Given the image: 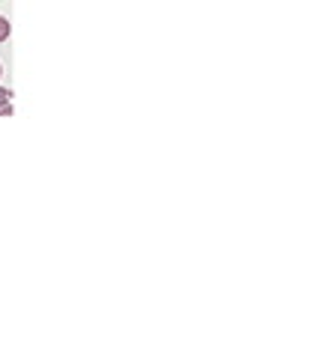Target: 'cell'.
<instances>
[{
  "label": "cell",
  "mask_w": 319,
  "mask_h": 357,
  "mask_svg": "<svg viewBox=\"0 0 319 357\" xmlns=\"http://www.w3.org/2000/svg\"><path fill=\"white\" fill-rule=\"evenodd\" d=\"M9 30H13V24H9V21L0 15V42H6V39H9Z\"/></svg>",
  "instance_id": "cell-1"
},
{
  "label": "cell",
  "mask_w": 319,
  "mask_h": 357,
  "mask_svg": "<svg viewBox=\"0 0 319 357\" xmlns=\"http://www.w3.org/2000/svg\"><path fill=\"white\" fill-rule=\"evenodd\" d=\"M13 114H15V107H13V102L0 105V116H13Z\"/></svg>",
  "instance_id": "cell-2"
},
{
  "label": "cell",
  "mask_w": 319,
  "mask_h": 357,
  "mask_svg": "<svg viewBox=\"0 0 319 357\" xmlns=\"http://www.w3.org/2000/svg\"><path fill=\"white\" fill-rule=\"evenodd\" d=\"M9 96H13V93H9V89H3V86H0V105H6V102H9Z\"/></svg>",
  "instance_id": "cell-3"
},
{
  "label": "cell",
  "mask_w": 319,
  "mask_h": 357,
  "mask_svg": "<svg viewBox=\"0 0 319 357\" xmlns=\"http://www.w3.org/2000/svg\"><path fill=\"white\" fill-rule=\"evenodd\" d=\"M0 75H3V69H0Z\"/></svg>",
  "instance_id": "cell-4"
}]
</instances>
